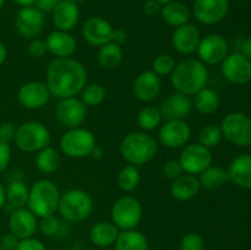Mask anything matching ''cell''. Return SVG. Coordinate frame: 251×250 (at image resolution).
<instances>
[{
  "mask_svg": "<svg viewBox=\"0 0 251 250\" xmlns=\"http://www.w3.org/2000/svg\"><path fill=\"white\" fill-rule=\"evenodd\" d=\"M136 122L141 131L149 132L158 129L163 119H162L159 108L153 107V105H146L137 113Z\"/></svg>",
  "mask_w": 251,
  "mask_h": 250,
  "instance_id": "35",
  "label": "cell"
},
{
  "mask_svg": "<svg viewBox=\"0 0 251 250\" xmlns=\"http://www.w3.org/2000/svg\"><path fill=\"white\" fill-rule=\"evenodd\" d=\"M61 163V157L58 150L53 146H47L37 152L36 167L41 173L53 174L59 169Z\"/></svg>",
  "mask_w": 251,
  "mask_h": 250,
  "instance_id": "31",
  "label": "cell"
},
{
  "mask_svg": "<svg viewBox=\"0 0 251 250\" xmlns=\"http://www.w3.org/2000/svg\"><path fill=\"white\" fill-rule=\"evenodd\" d=\"M171 82L176 92L191 97L207 86V66L199 59H184L176 64L173 73L171 74Z\"/></svg>",
  "mask_w": 251,
  "mask_h": 250,
  "instance_id": "2",
  "label": "cell"
},
{
  "mask_svg": "<svg viewBox=\"0 0 251 250\" xmlns=\"http://www.w3.org/2000/svg\"><path fill=\"white\" fill-rule=\"evenodd\" d=\"M110 217H112V222L119 229H136L144 217V207L141 202L134 196H120L113 203Z\"/></svg>",
  "mask_w": 251,
  "mask_h": 250,
  "instance_id": "8",
  "label": "cell"
},
{
  "mask_svg": "<svg viewBox=\"0 0 251 250\" xmlns=\"http://www.w3.org/2000/svg\"><path fill=\"white\" fill-rule=\"evenodd\" d=\"M176 65V60H174V58L171 54L162 53L158 54V55L153 59L151 70L153 71L154 74H157L159 77H162V76H171V74L173 73Z\"/></svg>",
  "mask_w": 251,
  "mask_h": 250,
  "instance_id": "39",
  "label": "cell"
},
{
  "mask_svg": "<svg viewBox=\"0 0 251 250\" xmlns=\"http://www.w3.org/2000/svg\"><path fill=\"white\" fill-rule=\"evenodd\" d=\"M229 180L243 189H251V154L235 157L228 168Z\"/></svg>",
  "mask_w": 251,
  "mask_h": 250,
  "instance_id": "26",
  "label": "cell"
},
{
  "mask_svg": "<svg viewBox=\"0 0 251 250\" xmlns=\"http://www.w3.org/2000/svg\"><path fill=\"white\" fill-rule=\"evenodd\" d=\"M47 48L49 53L55 58H71L77 48L76 38L70 32L54 29L46 38Z\"/></svg>",
  "mask_w": 251,
  "mask_h": 250,
  "instance_id": "24",
  "label": "cell"
},
{
  "mask_svg": "<svg viewBox=\"0 0 251 250\" xmlns=\"http://www.w3.org/2000/svg\"><path fill=\"white\" fill-rule=\"evenodd\" d=\"M240 53L251 61V37L243 42L242 47H240Z\"/></svg>",
  "mask_w": 251,
  "mask_h": 250,
  "instance_id": "51",
  "label": "cell"
},
{
  "mask_svg": "<svg viewBox=\"0 0 251 250\" xmlns=\"http://www.w3.org/2000/svg\"><path fill=\"white\" fill-rule=\"evenodd\" d=\"M199 60L205 65H218L228 55V42L218 33H211L201 38L196 50Z\"/></svg>",
  "mask_w": 251,
  "mask_h": 250,
  "instance_id": "13",
  "label": "cell"
},
{
  "mask_svg": "<svg viewBox=\"0 0 251 250\" xmlns=\"http://www.w3.org/2000/svg\"><path fill=\"white\" fill-rule=\"evenodd\" d=\"M119 150L120 154L127 164L141 167L156 157L158 144L149 132L132 131L122 140Z\"/></svg>",
  "mask_w": 251,
  "mask_h": 250,
  "instance_id": "3",
  "label": "cell"
},
{
  "mask_svg": "<svg viewBox=\"0 0 251 250\" xmlns=\"http://www.w3.org/2000/svg\"><path fill=\"white\" fill-rule=\"evenodd\" d=\"M200 181L198 175L183 173L180 176L172 180L171 194L176 200L189 201L193 200L200 193Z\"/></svg>",
  "mask_w": 251,
  "mask_h": 250,
  "instance_id": "25",
  "label": "cell"
},
{
  "mask_svg": "<svg viewBox=\"0 0 251 250\" xmlns=\"http://www.w3.org/2000/svg\"><path fill=\"white\" fill-rule=\"evenodd\" d=\"M198 178L201 188L206 190H216L229 180L228 171L218 166H210L202 173L199 174Z\"/></svg>",
  "mask_w": 251,
  "mask_h": 250,
  "instance_id": "33",
  "label": "cell"
},
{
  "mask_svg": "<svg viewBox=\"0 0 251 250\" xmlns=\"http://www.w3.org/2000/svg\"><path fill=\"white\" fill-rule=\"evenodd\" d=\"M193 105L201 114L211 115L217 112L220 107V96L212 88L205 87L194 95Z\"/></svg>",
  "mask_w": 251,
  "mask_h": 250,
  "instance_id": "30",
  "label": "cell"
},
{
  "mask_svg": "<svg viewBox=\"0 0 251 250\" xmlns=\"http://www.w3.org/2000/svg\"><path fill=\"white\" fill-rule=\"evenodd\" d=\"M93 210V200L82 189H70L60 195L58 212L69 223H78L87 220Z\"/></svg>",
  "mask_w": 251,
  "mask_h": 250,
  "instance_id": "5",
  "label": "cell"
},
{
  "mask_svg": "<svg viewBox=\"0 0 251 250\" xmlns=\"http://www.w3.org/2000/svg\"><path fill=\"white\" fill-rule=\"evenodd\" d=\"M15 134H16V126L11 122H4L0 124V141L10 142L14 141Z\"/></svg>",
  "mask_w": 251,
  "mask_h": 250,
  "instance_id": "45",
  "label": "cell"
},
{
  "mask_svg": "<svg viewBox=\"0 0 251 250\" xmlns=\"http://www.w3.org/2000/svg\"><path fill=\"white\" fill-rule=\"evenodd\" d=\"M50 140V131L43 123L29 120V122L22 123L16 127L14 142L17 149L21 151L37 153L42 149L49 146Z\"/></svg>",
  "mask_w": 251,
  "mask_h": 250,
  "instance_id": "7",
  "label": "cell"
},
{
  "mask_svg": "<svg viewBox=\"0 0 251 250\" xmlns=\"http://www.w3.org/2000/svg\"><path fill=\"white\" fill-rule=\"evenodd\" d=\"M114 245L115 250H150L149 240L137 229L122 230Z\"/></svg>",
  "mask_w": 251,
  "mask_h": 250,
  "instance_id": "29",
  "label": "cell"
},
{
  "mask_svg": "<svg viewBox=\"0 0 251 250\" xmlns=\"http://www.w3.org/2000/svg\"><path fill=\"white\" fill-rule=\"evenodd\" d=\"M161 87V77L152 70H145L135 78L132 92L137 100L149 103L158 97Z\"/></svg>",
  "mask_w": 251,
  "mask_h": 250,
  "instance_id": "23",
  "label": "cell"
},
{
  "mask_svg": "<svg viewBox=\"0 0 251 250\" xmlns=\"http://www.w3.org/2000/svg\"><path fill=\"white\" fill-rule=\"evenodd\" d=\"M123 58H124V53H123L122 46L108 42L104 46L100 47L97 59L100 65L105 70L117 69L123 63Z\"/></svg>",
  "mask_w": 251,
  "mask_h": 250,
  "instance_id": "32",
  "label": "cell"
},
{
  "mask_svg": "<svg viewBox=\"0 0 251 250\" xmlns=\"http://www.w3.org/2000/svg\"><path fill=\"white\" fill-rule=\"evenodd\" d=\"M38 229L44 237H58L63 230V223L55 215H51L48 217L39 218Z\"/></svg>",
  "mask_w": 251,
  "mask_h": 250,
  "instance_id": "40",
  "label": "cell"
},
{
  "mask_svg": "<svg viewBox=\"0 0 251 250\" xmlns=\"http://www.w3.org/2000/svg\"><path fill=\"white\" fill-rule=\"evenodd\" d=\"M201 38L200 29L195 25L188 22L174 29L172 34V46L179 54L190 55L196 53Z\"/></svg>",
  "mask_w": 251,
  "mask_h": 250,
  "instance_id": "20",
  "label": "cell"
},
{
  "mask_svg": "<svg viewBox=\"0 0 251 250\" xmlns=\"http://www.w3.org/2000/svg\"><path fill=\"white\" fill-rule=\"evenodd\" d=\"M16 5L21 7H26V6H33L36 4V0H12Z\"/></svg>",
  "mask_w": 251,
  "mask_h": 250,
  "instance_id": "53",
  "label": "cell"
},
{
  "mask_svg": "<svg viewBox=\"0 0 251 250\" xmlns=\"http://www.w3.org/2000/svg\"><path fill=\"white\" fill-rule=\"evenodd\" d=\"M222 131L220 126L208 124L201 127L198 134V142L207 149H215L222 140Z\"/></svg>",
  "mask_w": 251,
  "mask_h": 250,
  "instance_id": "38",
  "label": "cell"
},
{
  "mask_svg": "<svg viewBox=\"0 0 251 250\" xmlns=\"http://www.w3.org/2000/svg\"><path fill=\"white\" fill-rule=\"evenodd\" d=\"M60 191L56 184L49 179H39L29 189L26 207L37 218L55 215L60 201Z\"/></svg>",
  "mask_w": 251,
  "mask_h": 250,
  "instance_id": "4",
  "label": "cell"
},
{
  "mask_svg": "<svg viewBox=\"0 0 251 250\" xmlns=\"http://www.w3.org/2000/svg\"><path fill=\"white\" fill-rule=\"evenodd\" d=\"M20 239L11 232L5 233L0 237V245L4 250H16L17 245H19Z\"/></svg>",
  "mask_w": 251,
  "mask_h": 250,
  "instance_id": "47",
  "label": "cell"
},
{
  "mask_svg": "<svg viewBox=\"0 0 251 250\" xmlns=\"http://www.w3.org/2000/svg\"><path fill=\"white\" fill-rule=\"evenodd\" d=\"M27 51H28L29 55L32 58H43L47 53H48V48H47L46 41L39 38H33L31 39V42L28 43V47H27Z\"/></svg>",
  "mask_w": 251,
  "mask_h": 250,
  "instance_id": "42",
  "label": "cell"
},
{
  "mask_svg": "<svg viewBox=\"0 0 251 250\" xmlns=\"http://www.w3.org/2000/svg\"><path fill=\"white\" fill-rule=\"evenodd\" d=\"M113 29L108 20L100 16H92L83 22L81 34L90 46L102 47L112 41Z\"/></svg>",
  "mask_w": 251,
  "mask_h": 250,
  "instance_id": "18",
  "label": "cell"
},
{
  "mask_svg": "<svg viewBox=\"0 0 251 250\" xmlns=\"http://www.w3.org/2000/svg\"><path fill=\"white\" fill-rule=\"evenodd\" d=\"M127 41V33L122 28H114L113 29L112 34V41L113 43L118 44V46H123L125 42Z\"/></svg>",
  "mask_w": 251,
  "mask_h": 250,
  "instance_id": "50",
  "label": "cell"
},
{
  "mask_svg": "<svg viewBox=\"0 0 251 250\" xmlns=\"http://www.w3.org/2000/svg\"><path fill=\"white\" fill-rule=\"evenodd\" d=\"M46 85L59 100L76 97L87 85V71L76 59L55 58L47 68Z\"/></svg>",
  "mask_w": 251,
  "mask_h": 250,
  "instance_id": "1",
  "label": "cell"
},
{
  "mask_svg": "<svg viewBox=\"0 0 251 250\" xmlns=\"http://www.w3.org/2000/svg\"><path fill=\"white\" fill-rule=\"evenodd\" d=\"M60 151L64 156L73 159H81L90 157L97 146L96 136L91 130L78 126L68 129L59 141Z\"/></svg>",
  "mask_w": 251,
  "mask_h": 250,
  "instance_id": "6",
  "label": "cell"
},
{
  "mask_svg": "<svg viewBox=\"0 0 251 250\" xmlns=\"http://www.w3.org/2000/svg\"><path fill=\"white\" fill-rule=\"evenodd\" d=\"M60 0H36L34 6L43 14H51Z\"/></svg>",
  "mask_w": 251,
  "mask_h": 250,
  "instance_id": "49",
  "label": "cell"
},
{
  "mask_svg": "<svg viewBox=\"0 0 251 250\" xmlns=\"http://www.w3.org/2000/svg\"><path fill=\"white\" fill-rule=\"evenodd\" d=\"M102 150L100 149V147L98 146H96V149L93 150V152H92V154H91V156L93 157V158H100V157H102Z\"/></svg>",
  "mask_w": 251,
  "mask_h": 250,
  "instance_id": "55",
  "label": "cell"
},
{
  "mask_svg": "<svg viewBox=\"0 0 251 250\" xmlns=\"http://www.w3.org/2000/svg\"><path fill=\"white\" fill-rule=\"evenodd\" d=\"M5 1H6V0H0V10H1L2 6L5 5Z\"/></svg>",
  "mask_w": 251,
  "mask_h": 250,
  "instance_id": "57",
  "label": "cell"
},
{
  "mask_svg": "<svg viewBox=\"0 0 251 250\" xmlns=\"http://www.w3.org/2000/svg\"><path fill=\"white\" fill-rule=\"evenodd\" d=\"M191 12L189 7L184 2L178 1V0H174V1H171L162 6L161 17L168 26L176 28L181 25L188 24Z\"/></svg>",
  "mask_w": 251,
  "mask_h": 250,
  "instance_id": "28",
  "label": "cell"
},
{
  "mask_svg": "<svg viewBox=\"0 0 251 250\" xmlns=\"http://www.w3.org/2000/svg\"><path fill=\"white\" fill-rule=\"evenodd\" d=\"M11 159V147L10 144L0 141V174L5 172Z\"/></svg>",
  "mask_w": 251,
  "mask_h": 250,
  "instance_id": "46",
  "label": "cell"
},
{
  "mask_svg": "<svg viewBox=\"0 0 251 250\" xmlns=\"http://www.w3.org/2000/svg\"><path fill=\"white\" fill-rule=\"evenodd\" d=\"M193 109V100L190 96L180 92H173L167 96L162 102L159 112L164 122L169 120H185Z\"/></svg>",
  "mask_w": 251,
  "mask_h": 250,
  "instance_id": "19",
  "label": "cell"
},
{
  "mask_svg": "<svg viewBox=\"0 0 251 250\" xmlns=\"http://www.w3.org/2000/svg\"><path fill=\"white\" fill-rule=\"evenodd\" d=\"M0 250H4V249H2V248H1V245H0Z\"/></svg>",
  "mask_w": 251,
  "mask_h": 250,
  "instance_id": "58",
  "label": "cell"
},
{
  "mask_svg": "<svg viewBox=\"0 0 251 250\" xmlns=\"http://www.w3.org/2000/svg\"><path fill=\"white\" fill-rule=\"evenodd\" d=\"M87 117V107L80 98H63L55 108V119L66 129H74L83 124Z\"/></svg>",
  "mask_w": 251,
  "mask_h": 250,
  "instance_id": "11",
  "label": "cell"
},
{
  "mask_svg": "<svg viewBox=\"0 0 251 250\" xmlns=\"http://www.w3.org/2000/svg\"><path fill=\"white\" fill-rule=\"evenodd\" d=\"M81 98L86 107H97L105 100V88L100 83H88L81 91Z\"/></svg>",
  "mask_w": 251,
  "mask_h": 250,
  "instance_id": "37",
  "label": "cell"
},
{
  "mask_svg": "<svg viewBox=\"0 0 251 250\" xmlns=\"http://www.w3.org/2000/svg\"><path fill=\"white\" fill-rule=\"evenodd\" d=\"M9 229L19 239L31 238L38 229V218L27 207L15 208L10 213Z\"/></svg>",
  "mask_w": 251,
  "mask_h": 250,
  "instance_id": "21",
  "label": "cell"
},
{
  "mask_svg": "<svg viewBox=\"0 0 251 250\" xmlns=\"http://www.w3.org/2000/svg\"><path fill=\"white\" fill-rule=\"evenodd\" d=\"M16 250H47L46 245L42 240L37 239V238H25V239H20L19 245H17Z\"/></svg>",
  "mask_w": 251,
  "mask_h": 250,
  "instance_id": "44",
  "label": "cell"
},
{
  "mask_svg": "<svg viewBox=\"0 0 251 250\" xmlns=\"http://www.w3.org/2000/svg\"><path fill=\"white\" fill-rule=\"evenodd\" d=\"M157 1H158V2H161L162 5H166V4H168V2H171V1H174V0H157Z\"/></svg>",
  "mask_w": 251,
  "mask_h": 250,
  "instance_id": "56",
  "label": "cell"
},
{
  "mask_svg": "<svg viewBox=\"0 0 251 250\" xmlns=\"http://www.w3.org/2000/svg\"><path fill=\"white\" fill-rule=\"evenodd\" d=\"M120 229L113 222L100 221L90 229V240L98 248L112 247L117 242Z\"/></svg>",
  "mask_w": 251,
  "mask_h": 250,
  "instance_id": "27",
  "label": "cell"
},
{
  "mask_svg": "<svg viewBox=\"0 0 251 250\" xmlns=\"http://www.w3.org/2000/svg\"><path fill=\"white\" fill-rule=\"evenodd\" d=\"M184 173L183 167H181L179 159H169L164 163L163 166V174L167 179L174 180L178 176H180Z\"/></svg>",
  "mask_w": 251,
  "mask_h": 250,
  "instance_id": "43",
  "label": "cell"
},
{
  "mask_svg": "<svg viewBox=\"0 0 251 250\" xmlns=\"http://www.w3.org/2000/svg\"><path fill=\"white\" fill-rule=\"evenodd\" d=\"M46 17L36 6L21 7L15 16V28L21 37L27 39L38 38L43 32Z\"/></svg>",
  "mask_w": 251,
  "mask_h": 250,
  "instance_id": "12",
  "label": "cell"
},
{
  "mask_svg": "<svg viewBox=\"0 0 251 250\" xmlns=\"http://www.w3.org/2000/svg\"><path fill=\"white\" fill-rule=\"evenodd\" d=\"M6 203V193H5V188L2 184H0V210L5 206Z\"/></svg>",
  "mask_w": 251,
  "mask_h": 250,
  "instance_id": "54",
  "label": "cell"
},
{
  "mask_svg": "<svg viewBox=\"0 0 251 250\" xmlns=\"http://www.w3.org/2000/svg\"><path fill=\"white\" fill-rule=\"evenodd\" d=\"M180 250H203L205 249V240L202 235L199 233L190 232L184 235L179 244Z\"/></svg>",
  "mask_w": 251,
  "mask_h": 250,
  "instance_id": "41",
  "label": "cell"
},
{
  "mask_svg": "<svg viewBox=\"0 0 251 250\" xmlns=\"http://www.w3.org/2000/svg\"><path fill=\"white\" fill-rule=\"evenodd\" d=\"M51 95L46 82L28 81L17 91V100L26 109H41L50 100Z\"/></svg>",
  "mask_w": 251,
  "mask_h": 250,
  "instance_id": "17",
  "label": "cell"
},
{
  "mask_svg": "<svg viewBox=\"0 0 251 250\" xmlns=\"http://www.w3.org/2000/svg\"><path fill=\"white\" fill-rule=\"evenodd\" d=\"M222 136L235 146H250L251 145V119L240 112L229 113L221 124Z\"/></svg>",
  "mask_w": 251,
  "mask_h": 250,
  "instance_id": "9",
  "label": "cell"
},
{
  "mask_svg": "<svg viewBox=\"0 0 251 250\" xmlns=\"http://www.w3.org/2000/svg\"><path fill=\"white\" fill-rule=\"evenodd\" d=\"M162 6L163 5L157 1V0H147L144 4V12L149 17L158 16V15H161Z\"/></svg>",
  "mask_w": 251,
  "mask_h": 250,
  "instance_id": "48",
  "label": "cell"
},
{
  "mask_svg": "<svg viewBox=\"0 0 251 250\" xmlns=\"http://www.w3.org/2000/svg\"><path fill=\"white\" fill-rule=\"evenodd\" d=\"M7 59V49L5 47V44L0 41V66L6 61Z\"/></svg>",
  "mask_w": 251,
  "mask_h": 250,
  "instance_id": "52",
  "label": "cell"
},
{
  "mask_svg": "<svg viewBox=\"0 0 251 250\" xmlns=\"http://www.w3.org/2000/svg\"><path fill=\"white\" fill-rule=\"evenodd\" d=\"M140 181H141V174H140L139 167L136 166L125 164L118 173V186L124 193H131L136 190L137 186L140 185Z\"/></svg>",
  "mask_w": 251,
  "mask_h": 250,
  "instance_id": "36",
  "label": "cell"
},
{
  "mask_svg": "<svg viewBox=\"0 0 251 250\" xmlns=\"http://www.w3.org/2000/svg\"><path fill=\"white\" fill-rule=\"evenodd\" d=\"M51 20L56 29L70 32L77 26L80 7L76 0H60L51 12Z\"/></svg>",
  "mask_w": 251,
  "mask_h": 250,
  "instance_id": "22",
  "label": "cell"
},
{
  "mask_svg": "<svg viewBox=\"0 0 251 250\" xmlns=\"http://www.w3.org/2000/svg\"><path fill=\"white\" fill-rule=\"evenodd\" d=\"M6 193V202L12 208L26 207L28 201L29 188L21 180H14L5 188Z\"/></svg>",
  "mask_w": 251,
  "mask_h": 250,
  "instance_id": "34",
  "label": "cell"
},
{
  "mask_svg": "<svg viewBox=\"0 0 251 250\" xmlns=\"http://www.w3.org/2000/svg\"><path fill=\"white\" fill-rule=\"evenodd\" d=\"M229 11L228 0H195L193 4L194 17L202 25H216L225 20Z\"/></svg>",
  "mask_w": 251,
  "mask_h": 250,
  "instance_id": "16",
  "label": "cell"
},
{
  "mask_svg": "<svg viewBox=\"0 0 251 250\" xmlns=\"http://www.w3.org/2000/svg\"><path fill=\"white\" fill-rule=\"evenodd\" d=\"M191 129L185 120H169L161 124L158 140L167 149H181L189 142Z\"/></svg>",
  "mask_w": 251,
  "mask_h": 250,
  "instance_id": "14",
  "label": "cell"
},
{
  "mask_svg": "<svg viewBox=\"0 0 251 250\" xmlns=\"http://www.w3.org/2000/svg\"><path fill=\"white\" fill-rule=\"evenodd\" d=\"M179 162L183 167L184 173L199 175L205 169L212 166L213 156L210 149L199 142L185 145L179 156Z\"/></svg>",
  "mask_w": 251,
  "mask_h": 250,
  "instance_id": "10",
  "label": "cell"
},
{
  "mask_svg": "<svg viewBox=\"0 0 251 250\" xmlns=\"http://www.w3.org/2000/svg\"><path fill=\"white\" fill-rule=\"evenodd\" d=\"M223 77L234 85H244L251 80V61L242 53H232L221 63Z\"/></svg>",
  "mask_w": 251,
  "mask_h": 250,
  "instance_id": "15",
  "label": "cell"
}]
</instances>
